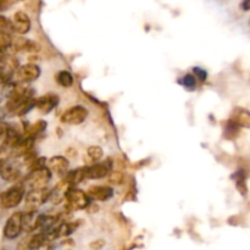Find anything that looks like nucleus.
I'll use <instances>...</instances> for the list:
<instances>
[{"mask_svg": "<svg viewBox=\"0 0 250 250\" xmlns=\"http://www.w3.org/2000/svg\"><path fill=\"white\" fill-rule=\"evenodd\" d=\"M24 197L23 186H14L5 192L0 193V208L12 209L21 204Z\"/></svg>", "mask_w": 250, "mask_h": 250, "instance_id": "nucleus-1", "label": "nucleus"}, {"mask_svg": "<svg viewBox=\"0 0 250 250\" xmlns=\"http://www.w3.org/2000/svg\"><path fill=\"white\" fill-rule=\"evenodd\" d=\"M51 178V171L49 167H38L31 170V172L26 177V185L31 187V189H38V188H45Z\"/></svg>", "mask_w": 250, "mask_h": 250, "instance_id": "nucleus-2", "label": "nucleus"}, {"mask_svg": "<svg viewBox=\"0 0 250 250\" xmlns=\"http://www.w3.org/2000/svg\"><path fill=\"white\" fill-rule=\"evenodd\" d=\"M22 217H23V214H22V212H14V214L6 220L4 229H2V236H4L5 238L12 241V239L17 238V237L21 234V232L23 231Z\"/></svg>", "mask_w": 250, "mask_h": 250, "instance_id": "nucleus-3", "label": "nucleus"}, {"mask_svg": "<svg viewBox=\"0 0 250 250\" xmlns=\"http://www.w3.org/2000/svg\"><path fill=\"white\" fill-rule=\"evenodd\" d=\"M17 68H19L17 61L14 58L11 56L0 58V87L9 84Z\"/></svg>", "mask_w": 250, "mask_h": 250, "instance_id": "nucleus-4", "label": "nucleus"}, {"mask_svg": "<svg viewBox=\"0 0 250 250\" xmlns=\"http://www.w3.org/2000/svg\"><path fill=\"white\" fill-rule=\"evenodd\" d=\"M48 199H50V190L45 188H38V189H31L26 194L24 202L28 211L36 210L37 208L43 205Z\"/></svg>", "mask_w": 250, "mask_h": 250, "instance_id": "nucleus-5", "label": "nucleus"}, {"mask_svg": "<svg viewBox=\"0 0 250 250\" xmlns=\"http://www.w3.org/2000/svg\"><path fill=\"white\" fill-rule=\"evenodd\" d=\"M46 241L48 238H46L45 232L31 233L19 242L16 250H38L45 244Z\"/></svg>", "mask_w": 250, "mask_h": 250, "instance_id": "nucleus-6", "label": "nucleus"}, {"mask_svg": "<svg viewBox=\"0 0 250 250\" xmlns=\"http://www.w3.org/2000/svg\"><path fill=\"white\" fill-rule=\"evenodd\" d=\"M41 76V68L36 63H26L17 68L15 77L19 83H29L36 81Z\"/></svg>", "mask_w": 250, "mask_h": 250, "instance_id": "nucleus-7", "label": "nucleus"}, {"mask_svg": "<svg viewBox=\"0 0 250 250\" xmlns=\"http://www.w3.org/2000/svg\"><path fill=\"white\" fill-rule=\"evenodd\" d=\"M46 224V217L43 215L37 214L36 210H31V211L23 214L22 217V226H23V231L27 233H32L39 227L44 226Z\"/></svg>", "mask_w": 250, "mask_h": 250, "instance_id": "nucleus-8", "label": "nucleus"}, {"mask_svg": "<svg viewBox=\"0 0 250 250\" xmlns=\"http://www.w3.org/2000/svg\"><path fill=\"white\" fill-rule=\"evenodd\" d=\"M87 116L88 110L81 105H76V106L70 107L63 112L62 116H61V122L67 125H80L87 119Z\"/></svg>", "mask_w": 250, "mask_h": 250, "instance_id": "nucleus-9", "label": "nucleus"}, {"mask_svg": "<svg viewBox=\"0 0 250 250\" xmlns=\"http://www.w3.org/2000/svg\"><path fill=\"white\" fill-rule=\"evenodd\" d=\"M66 200H67V207L71 210L87 209L88 205H89L88 204V195L80 189L68 190Z\"/></svg>", "mask_w": 250, "mask_h": 250, "instance_id": "nucleus-10", "label": "nucleus"}, {"mask_svg": "<svg viewBox=\"0 0 250 250\" xmlns=\"http://www.w3.org/2000/svg\"><path fill=\"white\" fill-rule=\"evenodd\" d=\"M12 32L17 34H26L31 29V19L23 11H17L11 20Z\"/></svg>", "mask_w": 250, "mask_h": 250, "instance_id": "nucleus-11", "label": "nucleus"}, {"mask_svg": "<svg viewBox=\"0 0 250 250\" xmlns=\"http://www.w3.org/2000/svg\"><path fill=\"white\" fill-rule=\"evenodd\" d=\"M111 166L109 163H97L94 165L85 167V178L89 180H100L110 175Z\"/></svg>", "mask_w": 250, "mask_h": 250, "instance_id": "nucleus-12", "label": "nucleus"}, {"mask_svg": "<svg viewBox=\"0 0 250 250\" xmlns=\"http://www.w3.org/2000/svg\"><path fill=\"white\" fill-rule=\"evenodd\" d=\"M59 104L58 95L54 94H46L43 97L36 99V104L34 106L42 112V114H49L56 105Z\"/></svg>", "mask_w": 250, "mask_h": 250, "instance_id": "nucleus-13", "label": "nucleus"}, {"mask_svg": "<svg viewBox=\"0 0 250 250\" xmlns=\"http://www.w3.org/2000/svg\"><path fill=\"white\" fill-rule=\"evenodd\" d=\"M0 177L7 182H15L21 177V171L14 164L4 163L0 168Z\"/></svg>", "mask_w": 250, "mask_h": 250, "instance_id": "nucleus-14", "label": "nucleus"}, {"mask_svg": "<svg viewBox=\"0 0 250 250\" xmlns=\"http://www.w3.org/2000/svg\"><path fill=\"white\" fill-rule=\"evenodd\" d=\"M88 194L92 198H94V199L100 200V202H105V200H109L112 197L114 190L109 186H94V187L89 188Z\"/></svg>", "mask_w": 250, "mask_h": 250, "instance_id": "nucleus-15", "label": "nucleus"}, {"mask_svg": "<svg viewBox=\"0 0 250 250\" xmlns=\"http://www.w3.org/2000/svg\"><path fill=\"white\" fill-rule=\"evenodd\" d=\"M48 167L51 172L63 175L68 168V160L65 156H53L51 159H49Z\"/></svg>", "mask_w": 250, "mask_h": 250, "instance_id": "nucleus-16", "label": "nucleus"}, {"mask_svg": "<svg viewBox=\"0 0 250 250\" xmlns=\"http://www.w3.org/2000/svg\"><path fill=\"white\" fill-rule=\"evenodd\" d=\"M232 121L234 124L238 125L239 127H250V111L246 109H242V107H237L234 109L233 114H232Z\"/></svg>", "mask_w": 250, "mask_h": 250, "instance_id": "nucleus-17", "label": "nucleus"}, {"mask_svg": "<svg viewBox=\"0 0 250 250\" xmlns=\"http://www.w3.org/2000/svg\"><path fill=\"white\" fill-rule=\"evenodd\" d=\"M12 38L11 34H0V58L9 56L7 54L12 51Z\"/></svg>", "mask_w": 250, "mask_h": 250, "instance_id": "nucleus-18", "label": "nucleus"}, {"mask_svg": "<svg viewBox=\"0 0 250 250\" xmlns=\"http://www.w3.org/2000/svg\"><path fill=\"white\" fill-rule=\"evenodd\" d=\"M234 181H236V187L239 192L242 193V195H246L247 192H248V188H247L246 185V172L243 170H239L237 171L236 173H233L232 176Z\"/></svg>", "mask_w": 250, "mask_h": 250, "instance_id": "nucleus-19", "label": "nucleus"}, {"mask_svg": "<svg viewBox=\"0 0 250 250\" xmlns=\"http://www.w3.org/2000/svg\"><path fill=\"white\" fill-rule=\"evenodd\" d=\"M45 127H46V122L43 121V120H39V121H37L36 124L31 125L29 127H27V128H26V137H29V138H34L36 136L41 134L42 132L45 129Z\"/></svg>", "mask_w": 250, "mask_h": 250, "instance_id": "nucleus-20", "label": "nucleus"}, {"mask_svg": "<svg viewBox=\"0 0 250 250\" xmlns=\"http://www.w3.org/2000/svg\"><path fill=\"white\" fill-rule=\"evenodd\" d=\"M56 82L63 88H70L73 84V77L71 75V72L68 71H60V72L56 75Z\"/></svg>", "mask_w": 250, "mask_h": 250, "instance_id": "nucleus-21", "label": "nucleus"}, {"mask_svg": "<svg viewBox=\"0 0 250 250\" xmlns=\"http://www.w3.org/2000/svg\"><path fill=\"white\" fill-rule=\"evenodd\" d=\"M239 128H241V127H239L238 125L234 124L232 120H229V121L227 122L226 126H225V136H226V138L229 139L236 138V137L239 134Z\"/></svg>", "mask_w": 250, "mask_h": 250, "instance_id": "nucleus-22", "label": "nucleus"}, {"mask_svg": "<svg viewBox=\"0 0 250 250\" xmlns=\"http://www.w3.org/2000/svg\"><path fill=\"white\" fill-rule=\"evenodd\" d=\"M87 153H88V156H89V159L92 161H99L100 159L103 158V155H104V153H103V149L98 146H89L87 150Z\"/></svg>", "mask_w": 250, "mask_h": 250, "instance_id": "nucleus-23", "label": "nucleus"}, {"mask_svg": "<svg viewBox=\"0 0 250 250\" xmlns=\"http://www.w3.org/2000/svg\"><path fill=\"white\" fill-rule=\"evenodd\" d=\"M107 181H109L110 185L121 186L125 182V175L122 172H119V171L110 172V175L107 176Z\"/></svg>", "mask_w": 250, "mask_h": 250, "instance_id": "nucleus-24", "label": "nucleus"}, {"mask_svg": "<svg viewBox=\"0 0 250 250\" xmlns=\"http://www.w3.org/2000/svg\"><path fill=\"white\" fill-rule=\"evenodd\" d=\"M178 82H180L181 84L183 85V87L187 88V89H189V90L195 89V77H194V75H189V73H188V75L183 76V77L181 78Z\"/></svg>", "mask_w": 250, "mask_h": 250, "instance_id": "nucleus-25", "label": "nucleus"}, {"mask_svg": "<svg viewBox=\"0 0 250 250\" xmlns=\"http://www.w3.org/2000/svg\"><path fill=\"white\" fill-rule=\"evenodd\" d=\"M12 32V23L9 19L0 15V34H10Z\"/></svg>", "mask_w": 250, "mask_h": 250, "instance_id": "nucleus-26", "label": "nucleus"}, {"mask_svg": "<svg viewBox=\"0 0 250 250\" xmlns=\"http://www.w3.org/2000/svg\"><path fill=\"white\" fill-rule=\"evenodd\" d=\"M193 75H194V77L199 78L200 81H205L208 77L207 71L202 67H193Z\"/></svg>", "mask_w": 250, "mask_h": 250, "instance_id": "nucleus-27", "label": "nucleus"}, {"mask_svg": "<svg viewBox=\"0 0 250 250\" xmlns=\"http://www.w3.org/2000/svg\"><path fill=\"white\" fill-rule=\"evenodd\" d=\"M15 1H16V0H0V12L5 11V10H7L9 7H11L12 5L15 4Z\"/></svg>", "mask_w": 250, "mask_h": 250, "instance_id": "nucleus-28", "label": "nucleus"}, {"mask_svg": "<svg viewBox=\"0 0 250 250\" xmlns=\"http://www.w3.org/2000/svg\"><path fill=\"white\" fill-rule=\"evenodd\" d=\"M104 246H105L104 239H97V241H93L92 243L89 244V247L93 250H99V249L104 248Z\"/></svg>", "mask_w": 250, "mask_h": 250, "instance_id": "nucleus-29", "label": "nucleus"}, {"mask_svg": "<svg viewBox=\"0 0 250 250\" xmlns=\"http://www.w3.org/2000/svg\"><path fill=\"white\" fill-rule=\"evenodd\" d=\"M241 9L243 11H250V0H243L241 2Z\"/></svg>", "mask_w": 250, "mask_h": 250, "instance_id": "nucleus-30", "label": "nucleus"}, {"mask_svg": "<svg viewBox=\"0 0 250 250\" xmlns=\"http://www.w3.org/2000/svg\"><path fill=\"white\" fill-rule=\"evenodd\" d=\"M98 209H99V208H98L97 204H89L87 208V211L89 212V214H94L95 211H98Z\"/></svg>", "mask_w": 250, "mask_h": 250, "instance_id": "nucleus-31", "label": "nucleus"}, {"mask_svg": "<svg viewBox=\"0 0 250 250\" xmlns=\"http://www.w3.org/2000/svg\"><path fill=\"white\" fill-rule=\"evenodd\" d=\"M2 97H4V89H2V87H0V103H1Z\"/></svg>", "mask_w": 250, "mask_h": 250, "instance_id": "nucleus-32", "label": "nucleus"}, {"mask_svg": "<svg viewBox=\"0 0 250 250\" xmlns=\"http://www.w3.org/2000/svg\"><path fill=\"white\" fill-rule=\"evenodd\" d=\"M2 164H4V161H2V160H1V159H0V168H1Z\"/></svg>", "mask_w": 250, "mask_h": 250, "instance_id": "nucleus-33", "label": "nucleus"}, {"mask_svg": "<svg viewBox=\"0 0 250 250\" xmlns=\"http://www.w3.org/2000/svg\"><path fill=\"white\" fill-rule=\"evenodd\" d=\"M249 23H250V22H249Z\"/></svg>", "mask_w": 250, "mask_h": 250, "instance_id": "nucleus-34", "label": "nucleus"}]
</instances>
